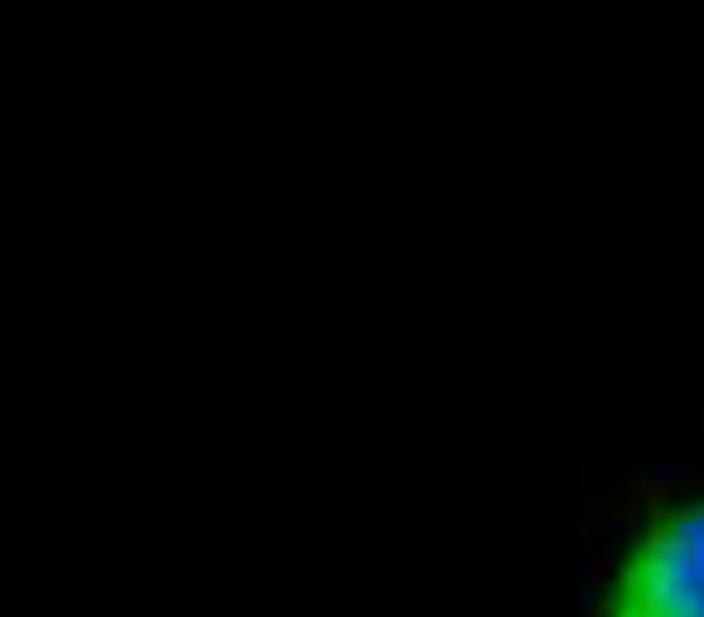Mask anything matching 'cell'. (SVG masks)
<instances>
[{"label": "cell", "instance_id": "6da1fadb", "mask_svg": "<svg viewBox=\"0 0 704 617\" xmlns=\"http://www.w3.org/2000/svg\"><path fill=\"white\" fill-rule=\"evenodd\" d=\"M608 617H704V502L661 511L637 536Z\"/></svg>", "mask_w": 704, "mask_h": 617}]
</instances>
